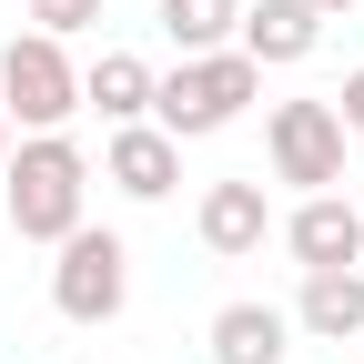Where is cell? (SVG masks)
I'll return each instance as SVG.
<instances>
[{
  "label": "cell",
  "instance_id": "7a4b0ae2",
  "mask_svg": "<svg viewBox=\"0 0 364 364\" xmlns=\"http://www.w3.org/2000/svg\"><path fill=\"white\" fill-rule=\"evenodd\" d=\"M253 91H263V61H253V51H193L182 71H162L152 122L172 132V142H213V132H233V122H243Z\"/></svg>",
  "mask_w": 364,
  "mask_h": 364
},
{
  "label": "cell",
  "instance_id": "3957f363",
  "mask_svg": "<svg viewBox=\"0 0 364 364\" xmlns=\"http://www.w3.org/2000/svg\"><path fill=\"white\" fill-rule=\"evenodd\" d=\"M0 112H11L21 132H61V122L81 112V61H71V41L21 31L11 51H0Z\"/></svg>",
  "mask_w": 364,
  "mask_h": 364
},
{
  "label": "cell",
  "instance_id": "e0dca14e",
  "mask_svg": "<svg viewBox=\"0 0 364 364\" xmlns=\"http://www.w3.org/2000/svg\"><path fill=\"white\" fill-rule=\"evenodd\" d=\"M0 162H11V112H0Z\"/></svg>",
  "mask_w": 364,
  "mask_h": 364
},
{
  "label": "cell",
  "instance_id": "30bf717a",
  "mask_svg": "<svg viewBox=\"0 0 364 364\" xmlns=\"http://www.w3.org/2000/svg\"><path fill=\"white\" fill-rule=\"evenodd\" d=\"M152 91H162V71H152L142 51H102V61H81V112H102L112 132H122V122H152Z\"/></svg>",
  "mask_w": 364,
  "mask_h": 364
},
{
  "label": "cell",
  "instance_id": "2e32d148",
  "mask_svg": "<svg viewBox=\"0 0 364 364\" xmlns=\"http://www.w3.org/2000/svg\"><path fill=\"white\" fill-rule=\"evenodd\" d=\"M314 11H324V21H344V11H354V0H314Z\"/></svg>",
  "mask_w": 364,
  "mask_h": 364
},
{
  "label": "cell",
  "instance_id": "9c48e42d",
  "mask_svg": "<svg viewBox=\"0 0 364 364\" xmlns=\"http://www.w3.org/2000/svg\"><path fill=\"white\" fill-rule=\"evenodd\" d=\"M314 41H324V11H314V0H253L243 31H233V51H253L263 71H294V61H314Z\"/></svg>",
  "mask_w": 364,
  "mask_h": 364
},
{
  "label": "cell",
  "instance_id": "7c38bea8",
  "mask_svg": "<svg viewBox=\"0 0 364 364\" xmlns=\"http://www.w3.org/2000/svg\"><path fill=\"white\" fill-rule=\"evenodd\" d=\"M294 334L314 344H364V273H304V294H294Z\"/></svg>",
  "mask_w": 364,
  "mask_h": 364
},
{
  "label": "cell",
  "instance_id": "5b68a950",
  "mask_svg": "<svg viewBox=\"0 0 364 364\" xmlns=\"http://www.w3.org/2000/svg\"><path fill=\"white\" fill-rule=\"evenodd\" d=\"M61 263H51V304H61V324H112V314L132 304V243L122 233H81L71 243H51Z\"/></svg>",
  "mask_w": 364,
  "mask_h": 364
},
{
  "label": "cell",
  "instance_id": "9a60e30c",
  "mask_svg": "<svg viewBox=\"0 0 364 364\" xmlns=\"http://www.w3.org/2000/svg\"><path fill=\"white\" fill-rule=\"evenodd\" d=\"M334 122L354 132V142H364V71H344V91H334Z\"/></svg>",
  "mask_w": 364,
  "mask_h": 364
},
{
  "label": "cell",
  "instance_id": "6da1fadb",
  "mask_svg": "<svg viewBox=\"0 0 364 364\" xmlns=\"http://www.w3.org/2000/svg\"><path fill=\"white\" fill-rule=\"evenodd\" d=\"M91 203V162L71 132H21V152L0 162V213H11L21 243H71Z\"/></svg>",
  "mask_w": 364,
  "mask_h": 364
},
{
  "label": "cell",
  "instance_id": "52a82bcc",
  "mask_svg": "<svg viewBox=\"0 0 364 364\" xmlns=\"http://www.w3.org/2000/svg\"><path fill=\"white\" fill-rule=\"evenodd\" d=\"M193 233H203V253H213V263H243V253H263V243H273V203H263V182H253V172H233V182H203Z\"/></svg>",
  "mask_w": 364,
  "mask_h": 364
},
{
  "label": "cell",
  "instance_id": "5bb4252c",
  "mask_svg": "<svg viewBox=\"0 0 364 364\" xmlns=\"http://www.w3.org/2000/svg\"><path fill=\"white\" fill-rule=\"evenodd\" d=\"M21 11H31V31L71 41V31H91V21H102V0H21Z\"/></svg>",
  "mask_w": 364,
  "mask_h": 364
},
{
  "label": "cell",
  "instance_id": "ba28073f",
  "mask_svg": "<svg viewBox=\"0 0 364 364\" xmlns=\"http://www.w3.org/2000/svg\"><path fill=\"white\" fill-rule=\"evenodd\" d=\"M102 182L132 193V203H172V193H182V142H172L162 122H122L112 152H102Z\"/></svg>",
  "mask_w": 364,
  "mask_h": 364
},
{
  "label": "cell",
  "instance_id": "4fadbf2b",
  "mask_svg": "<svg viewBox=\"0 0 364 364\" xmlns=\"http://www.w3.org/2000/svg\"><path fill=\"white\" fill-rule=\"evenodd\" d=\"M162 41H172V51L182 61H193V51H233V31H243V0H162Z\"/></svg>",
  "mask_w": 364,
  "mask_h": 364
},
{
  "label": "cell",
  "instance_id": "8992f818",
  "mask_svg": "<svg viewBox=\"0 0 364 364\" xmlns=\"http://www.w3.org/2000/svg\"><path fill=\"white\" fill-rule=\"evenodd\" d=\"M273 233H284V253L304 273H344V263H364V203L354 193H304Z\"/></svg>",
  "mask_w": 364,
  "mask_h": 364
},
{
  "label": "cell",
  "instance_id": "277c9868",
  "mask_svg": "<svg viewBox=\"0 0 364 364\" xmlns=\"http://www.w3.org/2000/svg\"><path fill=\"white\" fill-rule=\"evenodd\" d=\"M344 142L354 132L334 122V102H273L263 112V162H273V182H294V193H334L344 182Z\"/></svg>",
  "mask_w": 364,
  "mask_h": 364
},
{
  "label": "cell",
  "instance_id": "ac0fdd59",
  "mask_svg": "<svg viewBox=\"0 0 364 364\" xmlns=\"http://www.w3.org/2000/svg\"><path fill=\"white\" fill-rule=\"evenodd\" d=\"M354 203H364V193H354Z\"/></svg>",
  "mask_w": 364,
  "mask_h": 364
},
{
  "label": "cell",
  "instance_id": "8fae6325",
  "mask_svg": "<svg viewBox=\"0 0 364 364\" xmlns=\"http://www.w3.org/2000/svg\"><path fill=\"white\" fill-rule=\"evenodd\" d=\"M203 354H213V364H284V354H294V314H273V304H223L213 324H203Z\"/></svg>",
  "mask_w": 364,
  "mask_h": 364
}]
</instances>
